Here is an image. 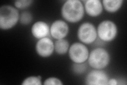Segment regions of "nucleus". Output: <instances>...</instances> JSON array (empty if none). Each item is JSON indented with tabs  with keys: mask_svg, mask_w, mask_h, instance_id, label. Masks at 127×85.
Returning a JSON list of instances; mask_svg holds the SVG:
<instances>
[{
	"mask_svg": "<svg viewBox=\"0 0 127 85\" xmlns=\"http://www.w3.org/2000/svg\"><path fill=\"white\" fill-rule=\"evenodd\" d=\"M41 77L30 76L24 79L21 85H41Z\"/></svg>",
	"mask_w": 127,
	"mask_h": 85,
	"instance_id": "4468645a",
	"label": "nucleus"
},
{
	"mask_svg": "<svg viewBox=\"0 0 127 85\" xmlns=\"http://www.w3.org/2000/svg\"><path fill=\"white\" fill-rule=\"evenodd\" d=\"M85 10L84 4L79 0H68L63 4L61 14L65 21L70 23H77L83 18Z\"/></svg>",
	"mask_w": 127,
	"mask_h": 85,
	"instance_id": "f257e3e1",
	"label": "nucleus"
},
{
	"mask_svg": "<svg viewBox=\"0 0 127 85\" xmlns=\"http://www.w3.org/2000/svg\"><path fill=\"white\" fill-rule=\"evenodd\" d=\"M103 9L108 12H117L122 7L124 1L122 0H103L102 1Z\"/></svg>",
	"mask_w": 127,
	"mask_h": 85,
	"instance_id": "f8f14e48",
	"label": "nucleus"
},
{
	"mask_svg": "<svg viewBox=\"0 0 127 85\" xmlns=\"http://www.w3.org/2000/svg\"><path fill=\"white\" fill-rule=\"evenodd\" d=\"M44 85H63V83L62 81L56 77H49L46 79L44 83L43 84Z\"/></svg>",
	"mask_w": 127,
	"mask_h": 85,
	"instance_id": "a211bd4d",
	"label": "nucleus"
},
{
	"mask_svg": "<svg viewBox=\"0 0 127 85\" xmlns=\"http://www.w3.org/2000/svg\"><path fill=\"white\" fill-rule=\"evenodd\" d=\"M77 37L85 45H90L95 42L97 38L96 28L92 23L86 22L81 24L78 28Z\"/></svg>",
	"mask_w": 127,
	"mask_h": 85,
	"instance_id": "39448f33",
	"label": "nucleus"
},
{
	"mask_svg": "<svg viewBox=\"0 0 127 85\" xmlns=\"http://www.w3.org/2000/svg\"><path fill=\"white\" fill-rule=\"evenodd\" d=\"M85 13L91 17H96L100 15L103 10L102 3L100 0H87L84 1Z\"/></svg>",
	"mask_w": 127,
	"mask_h": 85,
	"instance_id": "9b49d317",
	"label": "nucleus"
},
{
	"mask_svg": "<svg viewBox=\"0 0 127 85\" xmlns=\"http://www.w3.org/2000/svg\"><path fill=\"white\" fill-rule=\"evenodd\" d=\"M118 84V80L116 78H111L109 79L108 85H117Z\"/></svg>",
	"mask_w": 127,
	"mask_h": 85,
	"instance_id": "6ab92c4d",
	"label": "nucleus"
},
{
	"mask_svg": "<svg viewBox=\"0 0 127 85\" xmlns=\"http://www.w3.org/2000/svg\"><path fill=\"white\" fill-rule=\"evenodd\" d=\"M84 63H75L72 64V71L74 74L76 75H82L86 72L87 66V64Z\"/></svg>",
	"mask_w": 127,
	"mask_h": 85,
	"instance_id": "dca6fc26",
	"label": "nucleus"
},
{
	"mask_svg": "<svg viewBox=\"0 0 127 85\" xmlns=\"http://www.w3.org/2000/svg\"><path fill=\"white\" fill-rule=\"evenodd\" d=\"M97 37L103 42H111L116 38L118 28L113 21L110 20H103L97 28Z\"/></svg>",
	"mask_w": 127,
	"mask_h": 85,
	"instance_id": "20e7f679",
	"label": "nucleus"
},
{
	"mask_svg": "<svg viewBox=\"0 0 127 85\" xmlns=\"http://www.w3.org/2000/svg\"><path fill=\"white\" fill-rule=\"evenodd\" d=\"M55 51L58 55H64L68 52L69 43L65 39L56 40L54 43Z\"/></svg>",
	"mask_w": 127,
	"mask_h": 85,
	"instance_id": "ddd939ff",
	"label": "nucleus"
},
{
	"mask_svg": "<svg viewBox=\"0 0 127 85\" xmlns=\"http://www.w3.org/2000/svg\"><path fill=\"white\" fill-rule=\"evenodd\" d=\"M68 52L70 59L75 63L86 62L90 53L86 45L79 42L74 43L71 45Z\"/></svg>",
	"mask_w": 127,
	"mask_h": 85,
	"instance_id": "423d86ee",
	"label": "nucleus"
},
{
	"mask_svg": "<svg viewBox=\"0 0 127 85\" xmlns=\"http://www.w3.org/2000/svg\"><path fill=\"white\" fill-rule=\"evenodd\" d=\"M33 2L32 0H18L14 2V7L17 9H25L31 6Z\"/></svg>",
	"mask_w": 127,
	"mask_h": 85,
	"instance_id": "f3484780",
	"label": "nucleus"
},
{
	"mask_svg": "<svg viewBox=\"0 0 127 85\" xmlns=\"http://www.w3.org/2000/svg\"><path fill=\"white\" fill-rule=\"evenodd\" d=\"M33 17L29 11H24L20 14L19 21L23 25H28L32 21Z\"/></svg>",
	"mask_w": 127,
	"mask_h": 85,
	"instance_id": "2eb2a0df",
	"label": "nucleus"
},
{
	"mask_svg": "<svg viewBox=\"0 0 127 85\" xmlns=\"http://www.w3.org/2000/svg\"><path fill=\"white\" fill-rule=\"evenodd\" d=\"M110 60L108 51L103 47H96L90 52L87 62L93 69L103 70L109 66Z\"/></svg>",
	"mask_w": 127,
	"mask_h": 85,
	"instance_id": "7ed1b4c3",
	"label": "nucleus"
},
{
	"mask_svg": "<svg viewBox=\"0 0 127 85\" xmlns=\"http://www.w3.org/2000/svg\"><path fill=\"white\" fill-rule=\"evenodd\" d=\"M20 14L17 8L10 5L0 8V28L9 30L13 28L19 21Z\"/></svg>",
	"mask_w": 127,
	"mask_h": 85,
	"instance_id": "f03ea898",
	"label": "nucleus"
},
{
	"mask_svg": "<svg viewBox=\"0 0 127 85\" xmlns=\"http://www.w3.org/2000/svg\"><path fill=\"white\" fill-rule=\"evenodd\" d=\"M109 79V77L104 71L93 69L86 75L85 82L88 85H106Z\"/></svg>",
	"mask_w": 127,
	"mask_h": 85,
	"instance_id": "6e6552de",
	"label": "nucleus"
},
{
	"mask_svg": "<svg viewBox=\"0 0 127 85\" xmlns=\"http://www.w3.org/2000/svg\"><path fill=\"white\" fill-rule=\"evenodd\" d=\"M31 32L33 37L40 39L47 37L50 35V27L45 21H38L32 26Z\"/></svg>",
	"mask_w": 127,
	"mask_h": 85,
	"instance_id": "9d476101",
	"label": "nucleus"
},
{
	"mask_svg": "<svg viewBox=\"0 0 127 85\" xmlns=\"http://www.w3.org/2000/svg\"><path fill=\"white\" fill-rule=\"evenodd\" d=\"M35 51L42 58H48L55 51L54 43L48 37L38 39L35 44Z\"/></svg>",
	"mask_w": 127,
	"mask_h": 85,
	"instance_id": "1a4fd4ad",
	"label": "nucleus"
},
{
	"mask_svg": "<svg viewBox=\"0 0 127 85\" xmlns=\"http://www.w3.org/2000/svg\"><path fill=\"white\" fill-rule=\"evenodd\" d=\"M69 28L68 24L63 20H56L50 27V35L56 40L64 39L68 35Z\"/></svg>",
	"mask_w": 127,
	"mask_h": 85,
	"instance_id": "0eeeda50",
	"label": "nucleus"
}]
</instances>
